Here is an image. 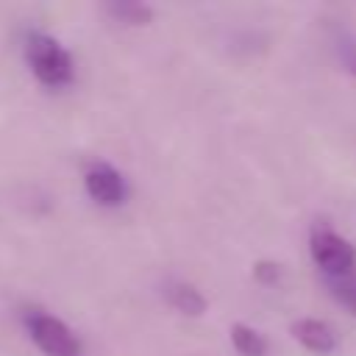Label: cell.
I'll return each instance as SVG.
<instances>
[{
  "label": "cell",
  "mask_w": 356,
  "mask_h": 356,
  "mask_svg": "<svg viewBox=\"0 0 356 356\" xmlns=\"http://www.w3.org/2000/svg\"><path fill=\"white\" fill-rule=\"evenodd\" d=\"M22 323L44 356H81V339L64 320L47 314L44 309H28Z\"/></svg>",
  "instance_id": "7a4b0ae2"
},
{
  "label": "cell",
  "mask_w": 356,
  "mask_h": 356,
  "mask_svg": "<svg viewBox=\"0 0 356 356\" xmlns=\"http://www.w3.org/2000/svg\"><path fill=\"white\" fill-rule=\"evenodd\" d=\"M164 295H167V300H170L172 309L184 312V314H189V317H197V314L206 312V298L200 295V289H195V286L186 284V281H172V284H167Z\"/></svg>",
  "instance_id": "8992f818"
},
{
  "label": "cell",
  "mask_w": 356,
  "mask_h": 356,
  "mask_svg": "<svg viewBox=\"0 0 356 356\" xmlns=\"http://www.w3.org/2000/svg\"><path fill=\"white\" fill-rule=\"evenodd\" d=\"M106 11L122 25H147L153 17V11L145 3H111L106 6Z\"/></svg>",
  "instance_id": "9c48e42d"
},
{
  "label": "cell",
  "mask_w": 356,
  "mask_h": 356,
  "mask_svg": "<svg viewBox=\"0 0 356 356\" xmlns=\"http://www.w3.org/2000/svg\"><path fill=\"white\" fill-rule=\"evenodd\" d=\"M231 345H234V350L239 356H264L267 353L264 337L256 328L245 325V323H234L231 325Z\"/></svg>",
  "instance_id": "52a82bcc"
},
{
  "label": "cell",
  "mask_w": 356,
  "mask_h": 356,
  "mask_svg": "<svg viewBox=\"0 0 356 356\" xmlns=\"http://www.w3.org/2000/svg\"><path fill=\"white\" fill-rule=\"evenodd\" d=\"M253 275H256V281H259V284L273 286V284H278V278H281V267H278L275 261H256Z\"/></svg>",
  "instance_id": "30bf717a"
},
{
  "label": "cell",
  "mask_w": 356,
  "mask_h": 356,
  "mask_svg": "<svg viewBox=\"0 0 356 356\" xmlns=\"http://www.w3.org/2000/svg\"><path fill=\"white\" fill-rule=\"evenodd\" d=\"M83 186H86V195L106 209H117L128 197V184L122 172L108 161H92L83 172Z\"/></svg>",
  "instance_id": "277c9868"
},
{
  "label": "cell",
  "mask_w": 356,
  "mask_h": 356,
  "mask_svg": "<svg viewBox=\"0 0 356 356\" xmlns=\"http://www.w3.org/2000/svg\"><path fill=\"white\" fill-rule=\"evenodd\" d=\"M325 286L356 317V270L353 273H345V275H328L325 278Z\"/></svg>",
  "instance_id": "ba28073f"
},
{
  "label": "cell",
  "mask_w": 356,
  "mask_h": 356,
  "mask_svg": "<svg viewBox=\"0 0 356 356\" xmlns=\"http://www.w3.org/2000/svg\"><path fill=\"white\" fill-rule=\"evenodd\" d=\"M25 61H28L31 72L36 75V81L44 83V86H50V89L70 86L72 78H75L72 56L50 33L31 31L25 36Z\"/></svg>",
  "instance_id": "6da1fadb"
},
{
  "label": "cell",
  "mask_w": 356,
  "mask_h": 356,
  "mask_svg": "<svg viewBox=\"0 0 356 356\" xmlns=\"http://www.w3.org/2000/svg\"><path fill=\"white\" fill-rule=\"evenodd\" d=\"M309 248H312V256H314V261H317V267L323 270L325 278L328 275H345V273L356 270V250H353V245L345 236H339V234H334L328 228L314 231Z\"/></svg>",
  "instance_id": "3957f363"
},
{
  "label": "cell",
  "mask_w": 356,
  "mask_h": 356,
  "mask_svg": "<svg viewBox=\"0 0 356 356\" xmlns=\"http://www.w3.org/2000/svg\"><path fill=\"white\" fill-rule=\"evenodd\" d=\"M292 337L312 353H331L337 345V334L328 323L314 320V317H303L292 325Z\"/></svg>",
  "instance_id": "5b68a950"
}]
</instances>
